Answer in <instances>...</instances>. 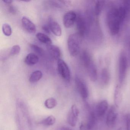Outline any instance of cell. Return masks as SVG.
<instances>
[{
  "mask_svg": "<svg viewBox=\"0 0 130 130\" xmlns=\"http://www.w3.org/2000/svg\"><path fill=\"white\" fill-rule=\"evenodd\" d=\"M77 29V34L80 37L83 36L86 33V22L84 19L80 16L78 15L77 16L76 20Z\"/></svg>",
  "mask_w": 130,
  "mask_h": 130,
  "instance_id": "7c38bea8",
  "label": "cell"
},
{
  "mask_svg": "<svg viewBox=\"0 0 130 130\" xmlns=\"http://www.w3.org/2000/svg\"><path fill=\"white\" fill-rule=\"evenodd\" d=\"M128 57H129V61H130V43L129 45V48H128Z\"/></svg>",
  "mask_w": 130,
  "mask_h": 130,
  "instance_id": "d6a6232c",
  "label": "cell"
},
{
  "mask_svg": "<svg viewBox=\"0 0 130 130\" xmlns=\"http://www.w3.org/2000/svg\"><path fill=\"white\" fill-rule=\"evenodd\" d=\"M61 130H72V129L68 127H63L61 128Z\"/></svg>",
  "mask_w": 130,
  "mask_h": 130,
  "instance_id": "1f68e13d",
  "label": "cell"
},
{
  "mask_svg": "<svg viewBox=\"0 0 130 130\" xmlns=\"http://www.w3.org/2000/svg\"><path fill=\"white\" fill-rule=\"evenodd\" d=\"M48 26L51 31L56 36H60L62 34V30L59 24L52 17L48 19Z\"/></svg>",
  "mask_w": 130,
  "mask_h": 130,
  "instance_id": "30bf717a",
  "label": "cell"
},
{
  "mask_svg": "<svg viewBox=\"0 0 130 130\" xmlns=\"http://www.w3.org/2000/svg\"><path fill=\"white\" fill-rule=\"evenodd\" d=\"M86 127L83 123H82L80 126V130H86Z\"/></svg>",
  "mask_w": 130,
  "mask_h": 130,
  "instance_id": "f546056e",
  "label": "cell"
},
{
  "mask_svg": "<svg viewBox=\"0 0 130 130\" xmlns=\"http://www.w3.org/2000/svg\"><path fill=\"white\" fill-rule=\"evenodd\" d=\"M103 4L104 3L103 1H99L96 3L95 7V12L96 14L98 15L100 13L102 9Z\"/></svg>",
  "mask_w": 130,
  "mask_h": 130,
  "instance_id": "d4e9b609",
  "label": "cell"
},
{
  "mask_svg": "<svg viewBox=\"0 0 130 130\" xmlns=\"http://www.w3.org/2000/svg\"><path fill=\"white\" fill-rule=\"evenodd\" d=\"M21 50L20 46L19 45H15L13 46L10 52V54L11 55H15L18 54Z\"/></svg>",
  "mask_w": 130,
  "mask_h": 130,
  "instance_id": "484cf974",
  "label": "cell"
},
{
  "mask_svg": "<svg viewBox=\"0 0 130 130\" xmlns=\"http://www.w3.org/2000/svg\"><path fill=\"white\" fill-rule=\"evenodd\" d=\"M96 115L93 111L90 113L88 118V121L87 124L86 128L88 130H91L95 126L96 122Z\"/></svg>",
  "mask_w": 130,
  "mask_h": 130,
  "instance_id": "e0dca14e",
  "label": "cell"
},
{
  "mask_svg": "<svg viewBox=\"0 0 130 130\" xmlns=\"http://www.w3.org/2000/svg\"><path fill=\"white\" fill-rule=\"evenodd\" d=\"M57 102L55 99L50 98L45 100L44 102L45 106L48 109H51L55 108L57 106Z\"/></svg>",
  "mask_w": 130,
  "mask_h": 130,
  "instance_id": "7402d4cb",
  "label": "cell"
},
{
  "mask_svg": "<svg viewBox=\"0 0 130 130\" xmlns=\"http://www.w3.org/2000/svg\"><path fill=\"white\" fill-rule=\"evenodd\" d=\"M110 80V75L106 69L103 70L101 76V81L102 84L106 86L108 85Z\"/></svg>",
  "mask_w": 130,
  "mask_h": 130,
  "instance_id": "ffe728a7",
  "label": "cell"
},
{
  "mask_svg": "<svg viewBox=\"0 0 130 130\" xmlns=\"http://www.w3.org/2000/svg\"><path fill=\"white\" fill-rule=\"evenodd\" d=\"M42 29L47 34H50L51 33V29L49 28V26L47 25H43L42 26Z\"/></svg>",
  "mask_w": 130,
  "mask_h": 130,
  "instance_id": "83f0119b",
  "label": "cell"
},
{
  "mask_svg": "<svg viewBox=\"0 0 130 130\" xmlns=\"http://www.w3.org/2000/svg\"><path fill=\"white\" fill-rule=\"evenodd\" d=\"M118 116V113L116 106L112 105L111 106L107 114L106 123L108 127L113 126L115 123Z\"/></svg>",
  "mask_w": 130,
  "mask_h": 130,
  "instance_id": "9c48e42d",
  "label": "cell"
},
{
  "mask_svg": "<svg viewBox=\"0 0 130 130\" xmlns=\"http://www.w3.org/2000/svg\"><path fill=\"white\" fill-rule=\"evenodd\" d=\"M22 24L25 29L30 34H34L36 31V26L28 18L23 17L22 19Z\"/></svg>",
  "mask_w": 130,
  "mask_h": 130,
  "instance_id": "8fae6325",
  "label": "cell"
},
{
  "mask_svg": "<svg viewBox=\"0 0 130 130\" xmlns=\"http://www.w3.org/2000/svg\"><path fill=\"white\" fill-rule=\"evenodd\" d=\"M47 48L51 56L56 60L60 59L61 57V51L59 48L54 45H47Z\"/></svg>",
  "mask_w": 130,
  "mask_h": 130,
  "instance_id": "4fadbf2b",
  "label": "cell"
},
{
  "mask_svg": "<svg viewBox=\"0 0 130 130\" xmlns=\"http://www.w3.org/2000/svg\"><path fill=\"white\" fill-rule=\"evenodd\" d=\"M122 100V95L120 87H116L114 93V101L116 107H118L121 105Z\"/></svg>",
  "mask_w": 130,
  "mask_h": 130,
  "instance_id": "2e32d148",
  "label": "cell"
},
{
  "mask_svg": "<svg viewBox=\"0 0 130 130\" xmlns=\"http://www.w3.org/2000/svg\"><path fill=\"white\" fill-rule=\"evenodd\" d=\"M127 65L126 57L124 54H121L119 57V80L120 84H122L125 79Z\"/></svg>",
  "mask_w": 130,
  "mask_h": 130,
  "instance_id": "5b68a950",
  "label": "cell"
},
{
  "mask_svg": "<svg viewBox=\"0 0 130 130\" xmlns=\"http://www.w3.org/2000/svg\"><path fill=\"white\" fill-rule=\"evenodd\" d=\"M9 5V7H8V9H9V12L12 13V14H15L16 12V9L15 7L12 5H11V4Z\"/></svg>",
  "mask_w": 130,
  "mask_h": 130,
  "instance_id": "f1b7e54d",
  "label": "cell"
},
{
  "mask_svg": "<svg viewBox=\"0 0 130 130\" xmlns=\"http://www.w3.org/2000/svg\"><path fill=\"white\" fill-rule=\"evenodd\" d=\"M77 16L76 13L73 11H70L66 13L64 15L63 19L64 26L67 28H71L76 22Z\"/></svg>",
  "mask_w": 130,
  "mask_h": 130,
  "instance_id": "52a82bcc",
  "label": "cell"
},
{
  "mask_svg": "<svg viewBox=\"0 0 130 130\" xmlns=\"http://www.w3.org/2000/svg\"><path fill=\"white\" fill-rule=\"evenodd\" d=\"M126 130H130V113H128L125 117Z\"/></svg>",
  "mask_w": 130,
  "mask_h": 130,
  "instance_id": "4316f807",
  "label": "cell"
},
{
  "mask_svg": "<svg viewBox=\"0 0 130 130\" xmlns=\"http://www.w3.org/2000/svg\"><path fill=\"white\" fill-rule=\"evenodd\" d=\"M56 122V118L52 115L50 116L45 119L42 120L40 122V124L45 126H51L53 125Z\"/></svg>",
  "mask_w": 130,
  "mask_h": 130,
  "instance_id": "44dd1931",
  "label": "cell"
},
{
  "mask_svg": "<svg viewBox=\"0 0 130 130\" xmlns=\"http://www.w3.org/2000/svg\"><path fill=\"white\" fill-rule=\"evenodd\" d=\"M3 1L5 3L8 4V5H9V4H11L13 1H11V0H4V1Z\"/></svg>",
  "mask_w": 130,
  "mask_h": 130,
  "instance_id": "4dcf8cb0",
  "label": "cell"
},
{
  "mask_svg": "<svg viewBox=\"0 0 130 130\" xmlns=\"http://www.w3.org/2000/svg\"><path fill=\"white\" fill-rule=\"evenodd\" d=\"M36 37L41 42L47 45L51 44L52 43L51 39L45 34L41 32H38L36 35Z\"/></svg>",
  "mask_w": 130,
  "mask_h": 130,
  "instance_id": "ac0fdd59",
  "label": "cell"
},
{
  "mask_svg": "<svg viewBox=\"0 0 130 130\" xmlns=\"http://www.w3.org/2000/svg\"><path fill=\"white\" fill-rule=\"evenodd\" d=\"M79 111L76 106L71 107L70 111L68 116L67 121L68 124L72 127H75L76 124Z\"/></svg>",
  "mask_w": 130,
  "mask_h": 130,
  "instance_id": "ba28073f",
  "label": "cell"
},
{
  "mask_svg": "<svg viewBox=\"0 0 130 130\" xmlns=\"http://www.w3.org/2000/svg\"><path fill=\"white\" fill-rule=\"evenodd\" d=\"M75 82L77 89L82 98L86 99L89 96V91L86 84L78 77H76Z\"/></svg>",
  "mask_w": 130,
  "mask_h": 130,
  "instance_id": "8992f818",
  "label": "cell"
},
{
  "mask_svg": "<svg viewBox=\"0 0 130 130\" xmlns=\"http://www.w3.org/2000/svg\"><path fill=\"white\" fill-rule=\"evenodd\" d=\"M81 58L84 65L87 70L90 80L95 82L97 79V70L91 56L88 52L84 51L81 54Z\"/></svg>",
  "mask_w": 130,
  "mask_h": 130,
  "instance_id": "7a4b0ae2",
  "label": "cell"
},
{
  "mask_svg": "<svg viewBox=\"0 0 130 130\" xmlns=\"http://www.w3.org/2000/svg\"><path fill=\"white\" fill-rule=\"evenodd\" d=\"M30 47L32 50L35 52L36 54H37L39 56H42L44 54V50L38 45L33 44H31L30 45Z\"/></svg>",
  "mask_w": 130,
  "mask_h": 130,
  "instance_id": "cb8c5ba5",
  "label": "cell"
},
{
  "mask_svg": "<svg viewBox=\"0 0 130 130\" xmlns=\"http://www.w3.org/2000/svg\"><path fill=\"white\" fill-rule=\"evenodd\" d=\"M39 58L38 56L35 53L28 54L26 57L25 62L26 64L29 66L35 65L38 62Z\"/></svg>",
  "mask_w": 130,
  "mask_h": 130,
  "instance_id": "9a60e30c",
  "label": "cell"
},
{
  "mask_svg": "<svg viewBox=\"0 0 130 130\" xmlns=\"http://www.w3.org/2000/svg\"><path fill=\"white\" fill-rule=\"evenodd\" d=\"M42 77V73L41 71L36 70L32 73L29 78L31 83H34L40 80Z\"/></svg>",
  "mask_w": 130,
  "mask_h": 130,
  "instance_id": "d6986e66",
  "label": "cell"
},
{
  "mask_svg": "<svg viewBox=\"0 0 130 130\" xmlns=\"http://www.w3.org/2000/svg\"><path fill=\"white\" fill-rule=\"evenodd\" d=\"M126 10L124 7H114L108 13L107 17V24L111 34H118L120 26L125 17Z\"/></svg>",
  "mask_w": 130,
  "mask_h": 130,
  "instance_id": "6da1fadb",
  "label": "cell"
},
{
  "mask_svg": "<svg viewBox=\"0 0 130 130\" xmlns=\"http://www.w3.org/2000/svg\"><path fill=\"white\" fill-rule=\"evenodd\" d=\"M118 130H122V127H120L118 129Z\"/></svg>",
  "mask_w": 130,
  "mask_h": 130,
  "instance_id": "836d02e7",
  "label": "cell"
},
{
  "mask_svg": "<svg viewBox=\"0 0 130 130\" xmlns=\"http://www.w3.org/2000/svg\"><path fill=\"white\" fill-rule=\"evenodd\" d=\"M108 104L107 100H103L100 102L97 105L96 108V114L99 117H102L105 115L108 110Z\"/></svg>",
  "mask_w": 130,
  "mask_h": 130,
  "instance_id": "5bb4252c",
  "label": "cell"
},
{
  "mask_svg": "<svg viewBox=\"0 0 130 130\" xmlns=\"http://www.w3.org/2000/svg\"><path fill=\"white\" fill-rule=\"evenodd\" d=\"M57 69L61 76L67 82H69L71 78L70 71L66 62L61 59L57 61Z\"/></svg>",
  "mask_w": 130,
  "mask_h": 130,
  "instance_id": "277c9868",
  "label": "cell"
},
{
  "mask_svg": "<svg viewBox=\"0 0 130 130\" xmlns=\"http://www.w3.org/2000/svg\"><path fill=\"white\" fill-rule=\"evenodd\" d=\"M78 34L70 35L68 39V47L71 55L76 56L79 54L80 48V39Z\"/></svg>",
  "mask_w": 130,
  "mask_h": 130,
  "instance_id": "3957f363",
  "label": "cell"
},
{
  "mask_svg": "<svg viewBox=\"0 0 130 130\" xmlns=\"http://www.w3.org/2000/svg\"><path fill=\"white\" fill-rule=\"evenodd\" d=\"M2 30L4 34L6 36H9L11 35L12 33L11 26L7 23L3 24Z\"/></svg>",
  "mask_w": 130,
  "mask_h": 130,
  "instance_id": "603a6c76",
  "label": "cell"
}]
</instances>
